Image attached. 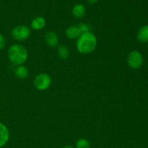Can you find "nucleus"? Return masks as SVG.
Instances as JSON below:
<instances>
[{"label": "nucleus", "instance_id": "obj_2", "mask_svg": "<svg viewBox=\"0 0 148 148\" xmlns=\"http://www.w3.org/2000/svg\"><path fill=\"white\" fill-rule=\"evenodd\" d=\"M8 56L12 63L20 66L27 60V51L21 45H13L9 49Z\"/></svg>", "mask_w": 148, "mask_h": 148}, {"label": "nucleus", "instance_id": "obj_3", "mask_svg": "<svg viewBox=\"0 0 148 148\" xmlns=\"http://www.w3.org/2000/svg\"><path fill=\"white\" fill-rule=\"evenodd\" d=\"M51 83V79L47 74L41 73L36 77L34 79L35 87L39 90H46Z\"/></svg>", "mask_w": 148, "mask_h": 148}, {"label": "nucleus", "instance_id": "obj_6", "mask_svg": "<svg viewBox=\"0 0 148 148\" xmlns=\"http://www.w3.org/2000/svg\"><path fill=\"white\" fill-rule=\"evenodd\" d=\"M45 40H46V43L51 47H55L56 46H57L58 43H59V38H58L57 35L53 31H49L46 33V35L45 36Z\"/></svg>", "mask_w": 148, "mask_h": 148}, {"label": "nucleus", "instance_id": "obj_13", "mask_svg": "<svg viewBox=\"0 0 148 148\" xmlns=\"http://www.w3.org/2000/svg\"><path fill=\"white\" fill-rule=\"evenodd\" d=\"M58 53H59V56L62 59H66L69 56V49L64 45H61L59 46L58 49Z\"/></svg>", "mask_w": 148, "mask_h": 148}, {"label": "nucleus", "instance_id": "obj_10", "mask_svg": "<svg viewBox=\"0 0 148 148\" xmlns=\"http://www.w3.org/2000/svg\"><path fill=\"white\" fill-rule=\"evenodd\" d=\"M72 14L76 18H82L85 14V7L82 4H77L72 9Z\"/></svg>", "mask_w": 148, "mask_h": 148}, {"label": "nucleus", "instance_id": "obj_17", "mask_svg": "<svg viewBox=\"0 0 148 148\" xmlns=\"http://www.w3.org/2000/svg\"><path fill=\"white\" fill-rule=\"evenodd\" d=\"M87 1H88V2L90 3V4H93V3L96 2V1H98V0H87Z\"/></svg>", "mask_w": 148, "mask_h": 148}, {"label": "nucleus", "instance_id": "obj_15", "mask_svg": "<svg viewBox=\"0 0 148 148\" xmlns=\"http://www.w3.org/2000/svg\"><path fill=\"white\" fill-rule=\"evenodd\" d=\"M77 26L79 28V30H80L82 34L84 33H88V32H90V27L88 25L79 24V25Z\"/></svg>", "mask_w": 148, "mask_h": 148}, {"label": "nucleus", "instance_id": "obj_7", "mask_svg": "<svg viewBox=\"0 0 148 148\" xmlns=\"http://www.w3.org/2000/svg\"><path fill=\"white\" fill-rule=\"evenodd\" d=\"M10 137V133L5 125L0 122V147L7 143Z\"/></svg>", "mask_w": 148, "mask_h": 148}, {"label": "nucleus", "instance_id": "obj_14", "mask_svg": "<svg viewBox=\"0 0 148 148\" xmlns=\"http://www.w3.org/2000/svg\"><path fill=\"white\" fill-rule=\"evenodd\" d=\"M77 148H90V145L88 140L85 139H79L77 142Z\"/></svg>", "mask_w": 148, "mask_h": 148}, {"label": "nucleus", "instance_id": "obj_1", "mask_svg": "<svg viewBox=\"0 0 148 148\" xmlns=\"http://www.w3.org/2000/svg\"><path fill=\"white\" fill-rule=\"evenodd\" d=\"M77 49L81 53H92L97 46L96 37L90 32L81 34L77 40Z\"/></svg>", "mask_w": 148, "mask_h": 148}, {"label": "nucleus", "instance_id": "obj_11", "mask_svg": "<svg viewBox=\"0 0 148 148\" xmlns=\"http://www.w3.org/2000/svg\"><path fill=\"white\" fill-rule=\"evenodd\" d=\"M46 25V20L42 17H37L31 22V27L34 30H41Z\"/></svg>", "mask_w": 148, "mask_h": 148}, {"label": "nucleus", "instance_id": "obj_12", "mask_svg": "<svg viewBox=\"0 0 148 148\" xmlns=\"http://www.w3.org/2000/svg\"><path fill=\"white\" fill-rule=\"evenodd\" d=\"M15 75L20 79H25L28 76V70L25 66L20 65L16 68Z\"/></svg>", "mask_w": 148, "mask_h": 148}, {"label": "nucleus", "instance_id": "obj_5", "mask_svg": "<svg viewBox=\"0 0 148 148\" xmlns=\"http://www.w3.org/2000/svg\"><path fill=\"white\" fill-rule=\"evenodd\" d=\"M127 62L129 66L132 69H139L143 64V55L137 51H133L129 54Z\"/></svg>", "mask_w": 148, "mask_h": 148}, {"label": "nucleus", "instance_id": "obj_18", "mask_svg": "<svg viewBox=\"0 0 148 148\" xmlns=\"http://www.w3.org/2000/svg\"><path fill=\"white\" fill-rule=\"evenodd\" d=\"M64 148H74V147H72V146L66 145V146H65V147H64Z\"/></svg>", "mask_w": 148, "mask_h": 148}, {"label": "nucleus", "instance_id": "obj_16", "mask_svg": "<svg viewBox=\"0 0 148 148\" xmlns=\"http://www.w3.org/2000/svg\"><path fill=\"white\" fill-rule=\"evenodd\" d=\"M5 46V39L1 34H0V50L3 49Z\"/></svg>", "mask_w": 148, "mask_h": 148}, {"label": "nucleus", "instance_id": "obj_4", "mask_svg": "<svg viewBox=\"0 0 148 148\" xmlns=\"http://www.w3.org/2000/svg\"><path fill=\"white\" fill-rule=\"evenodd\" d=\"M30 30L27 26L18 25L14 27L12 30V36L15 40H25L30 36Z\"/></svg>", "mask_w": 148, "mask_h": 148}, {"label": "nucleus", "instance_id": "obj_9", "mask_svg": "<svg viewBox=\"0 0 148 148\" xmlns=\"http://www.w3.org/2000/svg\"><path fill=\"white\" fill-rule=\"evenodd\" d=\"M137 39L141 43L148 42V25L140 27L137 33Z\"/></svg>", "mask_w": 148, "mask_h": 148}, {"label": "nucleus", "instance_id": "obj_8", "mask_svg": "<svg viewBox=\"0 0 148 148\" xmlns=\"http://www.w3.org/2000/svg\"><path fill=\"white\" fill-rule=\"evenodd\" d=\"M82 34L78 26H70L66 30V36L69 39H75L79 38Z\"/></svg>", "mask_w": 148, "mask_h": 148}]
</instances>
